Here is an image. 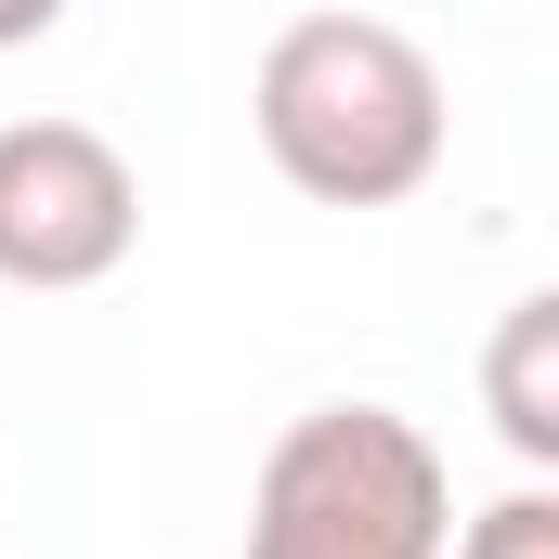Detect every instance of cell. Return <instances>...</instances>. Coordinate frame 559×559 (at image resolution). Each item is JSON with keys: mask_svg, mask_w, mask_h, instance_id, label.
<instances>
[{"mask_svg": "<svg viewBox=\"0 0 559 559\" xmlns=\"http://www.w3.org/2000/svg\"><path fill=\"white\" fill-rule=\"evenodd\" d=\"M248 118L299 195L325 209H391L442 169V66L391 13H286L261 39Z\"/></svg>", "mask_w": 559, "mask_h": 559, "instance_id": "cell-1", "label": "cell"}, {"mask_svg": "<svg viewBox=\"0 0 559 559\" xmlns=\"http://www.w3.org/2000/svg\"><path fill=\"white\" fill-rule=\"evenodd\" d=\"M481 404L521 468H559V299H508V325L481 352Z\"/></svg>", "mask_w": 559, "mask_h": 559, "instance_id": "cell-4", "label": "cell"}, {"mask_svg": "<svg viewBox=\"0 0 559 559\" xmlns=\"http://www.w3.org/2000/svg\"><path fill=\"white\" fill-rule=\"evenodd\" d=\"M442 547H455V481H442L417 417L312 404L261 455L248 559H442Z\"/></svg>", "mask_w": 559, "mask_h": 559, "instance_id": "cell-2", "label": "cell"}, {"mask_svg": "<svg viewBox=\"0 0 559 559\" xmlns=\"http://www.w3.org/2000/svg\"><path fill=\"white\" fill-rule=\"evenodd\" d=\"M143 235V182L92 118H0V286H105Z\"/></svg>", "mask_w": 559, "mask_h": 559, "instance_id": "cell-3", "label": "cell"}, {"mask_svg": "<svg viewBox=\"0 0 559 559\" xmlns=\"http://www.w3.org/2000/svg\"><path fill=\"white\" fill-rule=\"evenodd\" d=\"M455 559H559V495L547 481H521V495H495L468 534H455Z\"/></svg>", "mask_w": 559, "mask_h": 559, "instance_id": "cell-5", "label": "cell"}]
</instances>
